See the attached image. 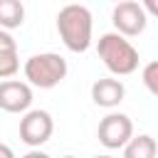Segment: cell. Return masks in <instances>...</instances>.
<instances>
[{
  "mask_svg": "<svg viewBox=\"0 0 158 158\" xmlns=\"http://www.w3.org/2000/svg\"><path fill=\"white\" fill-rule=\"evenodd\" d=\"M91 30H94V20L89 7L72 2L57 12V32L69 52L77 54L86 52L91 47Z\"/></svg>",
  "mask_w": 158,
  "mask_h": 158,
  "instance_id": "1",
  "label": "cell"
},
{
  "mask_svg": "<svg viewBox=\"0 0 158 158\" xmlns=\"http://www.w3.org/2000/svg\"><path fill=\"white\" fill-rule=\"evenodd\" d=\"M96 52H99V59L104 62V67L116 77H128L138 69V49L118 32L101 35Z\"/></svg>",
  "mask_w": 158,
  "mask_h": 158,
  "instance_id": "2",
  "label": "cell"
},
{
  "mask_svg": "<svg viewBox=\"0 0 158 158\" xmlns=\"http://www.w3.org/2000/svg\"><path fill=\"white\" fill-rule=\"evenodd\" d=\"M22 72H25V79H27L30 86L52 89V86H57L67 77L69 67H67V59L62 54H57V52H42V54H32L25 62Z\"/></svg>",
  "mask_w": 158,
  "mask_h": 158,
  "instance_id": "3",
  "label": "cell"
},
{
  "mask_svg": "<svg viewBox=\"0 0 158 158\" xmlns=\"http://www.w3.org/2000/svg\"><path fill=\"white\" fill-rule=\"evenodd\" d=\"M52 131H54V121L44 109H30L20 118V141L27 143L30 148H40L42 143H47L52 138Z\"/></svg>",
  "mask_w": 158,
  "mask_h": 158,
  "instance_id": "4",
  "label": "cell"
},
{
  "mask_svg": "<svg viewBox=\"0 0 158 158\" xmlns=\"http://www.w3.org/2000/svg\"><path fill=\"white\" fill-rule=\"evenodd\" d=\"M96 138L104 148L114 151V148H123L131 138H133V121L126 114H106L99 121L96 128Z\"/></svg>",
  "mask_w": 158,
  "mask_h": 158,
  "instance_id": "5",
  "label": "cell"
},
{
  "mask_svg": "<svg viewBox=\"0 0 158 158\" xmlns=\"http://www.w3.org/2000/svg\"><path fill=\"white\" fill-rule=\"evenodd\" d=\"M111 22L116 27V32L121 37H136L146 30L148 25V15L143 10L141 2H133V0H123L114 7L111 12Z\"/></svg>",
  "mask_w": 158,
  "mask_h": 158,
  "instance_id": "6",
  "label": "cell"
},
{
  "mask_svg": "<svg viewBox=\"0 0 158 158\" xmlns=\"http://www.w3.org/2000/svg\"><path fill=\"white\" fill-rule=\"evenodd\" d=\"M32 106V86L20 79L0 81V109L7 114H27Z\"/></svg>",
  "mask_w": 158,
  "mask_h": 158,
  "instance_id": "7",
  "label": "cell"
},
{
  "mask_svg": "<svg viewBox=\"0 0 158 158\" xmlns=\"http://www.w3.org/2000/svg\"><path fill=\"white\" fill-rule=\"evenodd\" d=\"M126 96V86L121 79H114V77H104V79H96L91 84V99L96 106L101 109H114L123 101Z\"/></svg>",
  "mask_w": 158,
  "mask_h": 158,
  "instance_id": "8",
  "label": "cell"
},
{
  "mask_svg": "<svg viewBox=\"0 0 158 158\" xmlns=\"http://www.w3.org/2000/svg\"><path fill=\"white\" fill-rule=\"evenodd\" d=\"M156 156H158V143L148 133L133 136L123 146V158H156Z\"/></svg>",
  "mask_w": 158,
  "mask_h": 158,
  "instance_id": "9",
  "label": "cell"
},
{
  "mask_svg": "<svg viewBox=\"0 0 158 158\" xmlns=\"http://www.w3.org/2000/svg\"><path fill=\"white\" fill-rule=\"evenodd\" d=\"M25 22V5L20 0H0V30L10 32Z\"/></svg>",
  "mask_w": 158,
  "mask_h": 158,
  "instance_id": "10",
  "label": "cell"
},
{
  "mask_svg": "<svg viewBox=\"0 0 158 158\" xmlns=\"http://www.w3.org/2000/svg\"><path fill=\"white\" fill-rule=\"evenodd\" d=\"M20 69V59H17V52H2L0 54V79L7 81L17 74Z\"/></svg>",
  "mask_w": 158,
  "mask_h": 158,
  "instance_id": "11",
  "label": "cell"
},
{
  "mask_svg": "<svg viewBox=\"0 0 158 158\" xmlns=\"http://www.w3.org/2000/svg\"><path fill=\"white\" fill-rule=\"evenodd\" d=\"M141 79H143L146 89H148L153 96H158V59H156V62H148V64L143 67Z\"/></svg>",
  "mask_w": 158,
  "mask_h": 158,
  "instance_id": "12",
  "label": "cell"
},
{
  "mask_svg": "<svg viewBox=\"0 0 158 158\" xmlns=\"http://www.w3.org/2000/svg\"><path fill=\"white\" fill-rule=\"evenodd\" d=\"M2 52H17L15 37H12L10 32H5V30H0V54H2Z\"/></svg>",
  "mask_w": 158,
  "mask_h": 158,
  "instance_id": "13",
  "label": "cell"
},
{
  "mask_svg": "<svg viewBox=\"0 0 158 158\" xmlns=\"http://www.w3.org/2000/svg\"><path fill=\"white\" fill-rule=\"evenodd\" d=\"M143 5V10H146V15H156L158 17V0H146V2H141Z\"/></svg>",
  "mask_w": 158,
  "mask_h": 158,
  "instance_id": "14",
  "label": "cell"
},
{
  "mask_svg": "<svg viewBox=\"0 0 158 158\" xmlns=\"http://www.w3.org/2000/svg\"><path fill=\"white\" fill-rule=\"evenodd\" d=\"M0 158H15V151L7 143H0Z\"/></svg>",
  "mask_w": 158,
  "mask_h": 158,
  "instance_id": "15",
  "label": "cell"
},
{
  "mask_svg": "<svg viewBox=\"0 0 158 158\" xmlns=\"http://www.w3.org/2000/svg\"><path fill=\"white\" fill-rule=\"evenodd\" d=\"M22 158H49V156H47L44 151H40V148H32V151H30V153H25Z\"/></svg>",
  "mask_w": 158,
  "mask_h": 158,
  "instance_id": "16",
  "label": "cell"
},
{
  "mask_svg": "<svg viewBox=\"0 0 158 158\" xmlns=\"http://www.w3.org/2000/svg\"><path fill=\"white\" fill-rule=\"evenodd\" d=\"M94 158H114V156H94Z\"/></svg>",
  "mask_w": 158,
  "mask_h": 158,
  "instance_id": "17",
  "label": "cell"
},
{
  "mask_svg": "<svg viewBox=\"0 0 158 158\" xmlns=\"http://www.w3.org/2000/svg\"><path fill=\"white\" fill-rule=\"evenodd\" d=\"M62 158H77V156H62Z\"/></svg>",
  "mask_w": 158,
  "mask_h": 158,
  "instance_id": "18",
  "label": "cell"
}]
</instances>
